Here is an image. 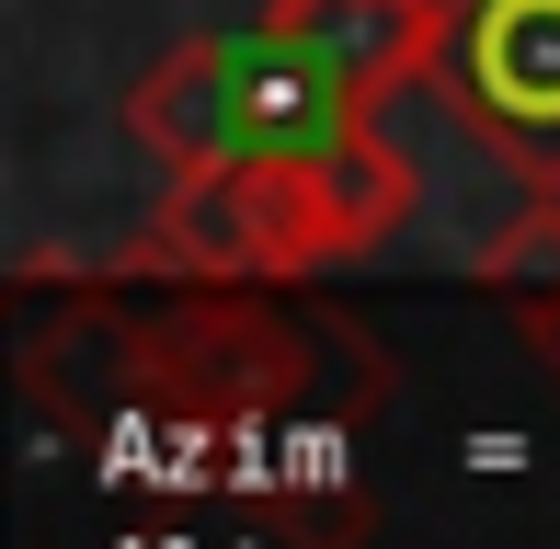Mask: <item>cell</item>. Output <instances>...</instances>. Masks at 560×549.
I'll return each instance as SVG.
<instances>
[{"instance_id": "obj_1", "label": "cell", "mask_w": 560, "mask_h": 549, "mask_svg": "<svg viewBox=\"0 0 560 549\" xmlns=\"http://www.w3.org/2000/svg\"><path fill=\"white\" fill-rule=\"evenodd\" d=\"M435 92L526 172H560V0H446Z\"/></svg>"}, {"instance_id": "obj_2", "label": "cell", "mask_w": 560, "mask_h": 549, "mask_svg": "<svg viewBox=\"0 0 560 549\" xmlns=\"http://www.w3.org/2000/svg\"><path fill=\"white\" fill-rule=\"evenodd\" d=\"M275 35H298L354 104H389L400 81H435L446 0H264Z\"/></svg>"}, {"instance_id": "obj_3", "label": "cell", "mask_w": 560, "mask_h": 549, "mask_svg": "<svg viewBox=\"0 0 560 549\" xmlns=\"http://www.w3.org/2000/svg\"><path fill=\"white\" fill-rule=\"evenodd\" d=\"M126 127H138V149H149L161 172H229V161H252L229 35H195L184 58H161L138 92H126Z\"/></svg>"}, {"instance_id": "obj_4", "label": "cell", "mask_w": 560, "mask_h": 549, "mask_svg": "<svg viewBox=\"0 0 560 549\" xmlns=\"http://www.w3.org/2000/svg\"><path fill=\"white\" fill-rule=\"evenodd\" d=\"M298 184H310V230H320V264H343V253H377V241L400 230V218L423 207V172H412V149H400L377 115H354V127L332 149H310L298 161Z\"/></svg>"}, {"instance_id": "obj_5", "label": "cell", "mask_w": 560, "mask_h": 549, "mask_svg": "<svg viewBox=\"0 0 560 549\" xmlns=\"http://www.w3.org/2000/svg\"><path fill=\"white\" fill-rule=\"evenodd\" d=\"M469 274L503 297V309H515V297H549L560 287V195H526V207L469 253Z\"/></svg>"}, {"instance_id": "obj_6", "label": "cell", "mask_w": 560, "mask_h": 549, "mask_svg": "<svg viewBox=\"0 0 560 549\" xmlns=\"http://www.w3.org/2000/svg\"><path fill=\"white\" fill-rule=\"evenodd\" d=\"M515 332H526V355L560 378V287H549V297H515Z\"/></svg>"}]
</instances>
